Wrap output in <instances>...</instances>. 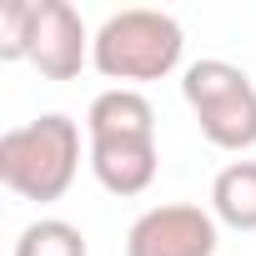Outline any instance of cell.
<instances>
[{"mask_svg":"<svg viewBox=\"0 0 256 256\" xmlns=\"http://www.w3.org/2000/svg\"><path fill=\"white\" fill-rule=\"evenodd\" d=\"M86 136L90 141H156V106L141 90L110 86L86 110Z\"/></svg>","mask_w":256,"mask_h":256,"instance_id":"cell-5","label":"cell"},{"mask_svg":"<svg viewBox=\"0 0 256 256\" xmlns=\"http://www.w3.org/2000/svg\"><path fill=\"white\" fill-rule=\"evenodd\" d=\"M36 36V0H10L0 10V60H30Z\"/></svg>","mask_w":256,"mask_h":256,"instance_id":"cell-11","label":"cell"},{"mask_svg":"<svg viewBox=\"0 0 256 256\" xmlns=\"http://www.w3.org/2000/svg\"><path fill=\"white\" fill-rule=\"evenodd\" d=\"M196 126L216 151H251L256 146V86H241L236 96L196 110Z\"/></svg>","mask_w":256,"mask_h":256,"instance_id":"cell-7","label":"cell"},{"mask_svg":"<svg viewBox=\"0 0 256 256\" xmlns=\"http://www.w3.org/2000/svg\"><path fill=\"white\" fill-rule=\"evenodd\" d=\"M80 171V126L70 116H40L0 136V181L20 201H60Z\"/></svg>","mask_w":256,"mask_h":256,"instance_id":"cell-1","label":"cell"},{"mask_svg":"<svg viewBox=\"0 0 256 256\" xmlns=\"http://www.w3.org/2000/svg\"><path fill=\"white\" fill-rule=\"evenodd\" d=\"M241 86H251V76H246L241 66H231V60H196V66H186V76H181V96H186L191 110H206V106L236 96Z\"/></svg>","mask_w":256,"mask_h":256,"instance_id":"cell-9","label":"cell"},{"mask_svg":"<svg viewBox=\"0 0 256 256\" xmlns=\"http://www.w3.org/2000/svg\"><path fill=\"white\" fill-rule=\"evenodd\" d=\"M216 216L186 201L151 206L126 231V256H216Z\"/></svg>","mask_w":256,"mask_h":256,"instance_id":"cell-3","label":"cell"},{"mask_svg":"<svg viewBox=\"0 0 256 256\" xmlns=\"http://www.w3.org/2000/svg\"><path fill=\"white\" fill-rule=\"evenodd\" d=\"M156 141H90V171L110 196H141L156 181Z\"/></svg>","mask_w":256,"mask_h":256,"instance_id":"cell-6","label":"cell"},{"mask_svg":"<svg viewBox=\"0 0 256 256\" xmlns=\"http://www.w3.org/2000/svg\"><path fill=\"white\" fill-rule=\"evenodd\" d=\"M16 256H86V236H80V226H70L60 216H40L20 231Z\"/></svg>","mask_w":256,"mask_h":256,"instance_id":"cell-10","label":"cell"},{"mask_svg":"<svg viewBox=\"0 0 256 256\" xmlns=\"http://www.w3.org/2000/svg\"><path fill=\"white\" fill-rule=\"evenodd\" d=\"M96 50V36H86V20L66 0H36V36H30V66L46 80H76Z\"/></svg>","mask_w":256,"mask_h":256,"instance_id":"cell-4","label":"cell"},{"mask_svg":"<svg viewBox=\"0 0 256 256\" xmlns=\"http://www.w3.org/2000/svg\"><path fill=\"white\" fill-rule=\"evenodd\" d=\"M211 216L231 231H256V161H231L211 181Z\"/></svg>","mask_w":256,"mask_h":256,"instance_id":"cell-8","label":"cell"},{"mask_svg":"<svg viewBox=\"0 0 256 256\" xmlns=\"http://www.w3.org/2000/svg\"><path fill=\"white\" fill-rule=\"evenodd\" d=\"M186 56V30L176 26V16L166 10H116L100 30H96V50H90V66L136 90L146 80H166Z\"/></svg>","mask_w":256,"mask_h":256,"instance_id":"cell-2","label":"cell"}]
</instances>
